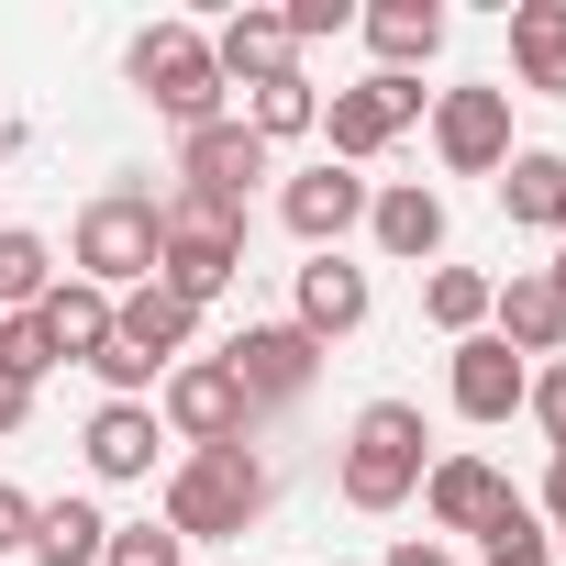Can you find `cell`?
Returning a JSON list of instances; mask_svg holds the SVG:
<instances>
[{
    "label": "cell",
    "instance_id": "obj_11",
    "mask_svg": "<svg viewBox=\"0 0 566 566\" xmlns=\"http://www.w3.org/2000/svg\"><path fill=\"white\" fill-rule=\"evenodd\" d=\"M277 156L244 134V123H200V134H178V189H200V200H222V211H244V189L266 178Z\"/></svg>",
    "mask_w": 566,
    "mask_h": 566
},
{
    "label": "cell",
    "instance_id": "obj_26",
    "mask_svg": "<svg viewBox=\"0 0 566 566\" xmlns=\"http://www.w3.org/2000/svg\"><path fill=\"white\" fill-rule=\"evenodd\" d=\"M489 290H500V277H478V266H433L422 277V312H433V334H489Z\"/></svg>",
    "mask_w": 566,
    "mask_h": 566
},
{
    "label": "cell",
    "instance_id": "obj_16",
    "mask_svg": "<svg viewBox=\"0 0 566 566\" xmlns=\"http://www.w3.org/2000/svg\"><path fill=\"white\" fill-rule=\"evenodd\" d=\"M211 67H222V90H277V78H301V45L277 12H233L211 34Z\"/></svg>",
    "mask_w": 566,
    "mask_h": 566
},
{
    "label": "cell",
    "instance_id": "obj_4",
    "mask_svg": "<svg viewBox=\"0 0 566 566\" xmlns=\"http://www.w3.org/2000/svg\"><path fill=\"white\" fill-rule=\"evenodd\" d=\"M123 78H134L178 134L233 123V90H222V67H211V34H200V23H145V34H134V56H123Z\"/></svg>",
    "mask_w": 566,
    "mask_h": 566
},
{
    "label": "cell",
    "instance_id": "obj_12",
    "mask_svg": "<svg viewBox=\"0 0 566 566\" xmlns=\"http://www.w3.org/2000/svg\"><path fill=\"white\" fill-rule=\"evenodd\" d=\"M489 334H500L522 367H533V356H544V367L566 356V301H555V277H544V266H511L500 290H489Z\"/></svg>",
    "mask_w": 566,
    "mask_h": 566
},
{
    "label": "cell",
    "instance_id": "obj_25",
    "mask_svg": "<svg viewBox=\"0 0 566 566\" xmlns=\"http://www.w3.org/2000/svg\"><path fill=\"white\" fill-rule=\"evenodd\" d=\"M233 123H244V134H255L266 156H277V145L323 134V90H312V78H277V90H244V112H233Z\"/></svg>",
    "mask_w": 566,
    "mask_h": 566
},
{
    "label": "cell",
    "instance_id": "obj_30",
    "mask_svg": "<svg viewBox=\"0 0 566 566\" xmlns=\"http://www.w3.org/2000/svg\"><path fill=\"white\" fill-rule=\"evenodd\" d=\"M56 356H45V334H34V312H0V378H12V389H34Z\"/></svg>",
    "mask_w": 566,
    "mask_h": 566
},
{
    "label": "cell",
    "instance_id": "obj_31",
    "mask_svg": "<svg viewBox=\"0 0 566 566\" xmlns=\"http://www.w3.org/2000/svg\"><path fill=\"white\" fill-rule=\"evenodd\" d=\"M522 411H533V422H544V444L566 455V356H555V367H533V389H522Z\"/></svg>",
    "mask_w": 566,
    "mask_h": 566
},
{
    "label": "cell",
    "instance_id": "obj_17",
    "mask_svg": "<svg viewBox=\"0 0 566 566\" xmlns=\"http://www.w3.org/2000/svg\"><path fill=\"white\" fill-rule=\"evenodd\" d=\"M367 233H378L389 266H433V255H444V200H433L422 178H389V189L367 200Z\"/></svg>",
    "mask_w": 566,
    "mask_h": 566
},
{
    "label": "cell",
    "instance_id": "obj_20",
    "mask_svg": "<svg viewBox=\"0 0 566 566\" xmlns=\"http://www.w3.org/2000/svg\"><path fill=\"white\" fill-rule=\"evenodd\" d=\"M34 334H45L56 367H90V356L112 345V290H90V277H56V290L34 301Z\"/></svg>",
    "mask_w": 566,
    "mask_h": 566
},
{
    "label": "cell",
    "instance_id": "obj_8",
    "mask_svg": "<svg viewBox=\"0 0 566 566\" xmlns=\"http://www.w3.org/2000/svg\"><path fill=\"white\" fill-rule=\"evenodd\" d=\"M422 112H433V90H422V78H356V90H334V101H323L334 167H367V156H389V145H400Z\"/></svg>",
    "mask_w": 566,
    "mask_h": 566
},
{
    "label": "cell",
    "instance_id": "obj_32",
    "mask_svg": "<svg viewBox=\"0 0 566 566\" xmlns=\"http://www.w3.org/2000/svg\"><path fill=\"white\" fill-rule=\"evenodd\" d=\"M277 23H290V45H323V34H345V23H356V0H290Z\"/></svg>",
    "mask_w": 566,
    "mask_h": 566
},
{
    "label": "cell",
    "instance_id": "obj_28",
    "mask_svg": "<svg viewBox=\"0 0 566 566\" xmlns=\"http://www.w3.org/2000/svg\"><path fill=\"white\" fill-rule=\"evenodd\" d=\"M478 555H489V566H555V533H544V522H533V500L511 489V500H500V522L478 533Z\"/></svg>",
    "mask_w": 566,
    "mask_h": 566
},
{
    "label": "cell",
    "instance_id": "obj_35",
    "mask_svg": "<svg viewBox=\"0 0 566 566\" xmlns=\"http://www.w3.org/2000/svg\"><path fill=\"white\" fill-rule=\"evenodd\" d=\"M23 422H34V389H12V378H0V444H12Z\"/></svg>",
    "mask_w": 566,
    "mask_h": 566
},
{
    "label": "cell",
    "instance_id": "obj_24",
    "mask_svg": "<svg viewBox=\"0 0 566 566\" xmlns=\"http://www.w3.org/2000/svg\"><path fill=\"white\" fill-rule=\"evenodd\" d=\"M34 566H101L112 555V522H101V500H34V544H23Z\"/></svg>",
    "mask_w": 566,
    "mask_h": 566
},
{
    "label": "cell",
    "instance_id": "obj_5",
    "mask_svg": "<svg viewBox=\"0 0 566 566\" xmlns=\"http://www.w3.org/2000/svg\"><path fill=\"white\" fill-rule=\"evenodd\" d=\"M156 255H167V222H156V189H101L90 211H78V233H67V277H90V290H145L156 277Z\"/></svg>",
    "mask_w": 566,
    "mask_h": 566
},
{
    "label": "cell",
    "instance_id": "obj_3",
    "mask_svg": "<svg viewBox=\"0 0 566 566\" xmlns=\"http://www.w3.org/2000/svg\"><path fill=\"white\" fill-rule=\"evenodd\" d=\"M156 222H167L156 290H178L189 312H211L233 277H244V211H222V200H200V189H167V200H156Z\"/></svg>",
    "mask_w": 566,
    "mask_h": 566
},
{
    "label": "cell",
    "instance_id": "obj_21",
    "mask_svg": "<svg viewBox=\"0 0 566 566\" xmlns=\"http://www.w3.org/2000/svg\"><path fill=\"white\" fill-rule=\"evenodd\" d=\"M112 334H123L145 367H178V356H189V334H200V312H189L178 290H156V277H145V290H123V301H112Z\"/></svg>",
    "mask_w": 566,
    "mask_h": 566
},
{
    "label": "cell",
    "instance_id": "obj_23",
    "mask_svg": "<svg viewBox=\"0 0 566 566\" xmlns=\"http://www.w3.org/2000/svg\"><path fill=\"white\" fill-rule=\"evenodd\" d=\"M500 211H511L522 233H566V156H555V145H511V167H500Z\"/></svg>",
    "mask_w": 566,
    "mask_h": 566
},
{
    "label": "cell",
    "instance_id": "obj_1",
    "mask_svg": "<svg viewBox=\"0 0 566 566\" xmlns=\"http://www.w3.org/2000/svg\"><path fill=\"white\" fill-rule=\"evenodd\" d=\"M266 500H277V478H266L255 444H200V455H178V478H167V533H178V544H244V533L266 522Z\"/></svg>",
    "mask_w": 566,
    "mask_h": 566
},
{
    "label": "cell",
    "instance_id": "obj_34",
    "mask_svg": "<svg viewBox=\"0 0 566 566\" xmlns=\"http://www.w3.org/2000/svg\"><path fill=\"white\" fill-rule=\"evenodd\" d=\"M533 522H544V533H566V455L544 467V500H533Z\"/></svg>",
    "mask_w": 566,
    "mask_h": 566
},
{
    "label": "cell",
    "instance_id": "obj_29",
    "mask_svg": "<svg viewBox=\"0 0 566 566\" xmlns=\"http://www.w3.org/2000/svg\"><path fill=\"white\" fill-rule=\"evenodd\" d=\"M101 566H189V544L167 533V522H112V555Z\"/></svg>",
    "mask_w": 566,
    "mask_h": 566
},
{
    "label": "cell",
    "instance_id": "obj_22",
    "mask_svg": "<svg viewBox=\"0 0 566 566\" xmlns=\"http://www.w3.org/2000/svg\"><path fill=\"white\" fill-rule=\"evenodd\" d=\"M511 78L533 101H566V0H511Z\"/></svg>",
    "mask_w": 566,
    "mask_h": 566
},
{
    "label": "cell",
    "instance_id": "obj_15",
    "mask_svg": "<svg viewBox=\"0 0 566 566\" xmlns=\"http://www.w3.org/2000/svg\"><path fill=\"white\" fill-rule=\"evenodd\" d=\"M156 444H167V422H156V400H101L90 411V433H78V455H90V478H156Z\"/></svg>",
    "mask_w": 566,
    "mask_h": 566
},
{
    "label": "cell",
    "instance_id": "obj_7",
    "mask_svg": "<svg viewBox=\"0 0 566 566\" xmlns=\"http://www.w3.org/2000/svg\"><path fill=\"white\" fill-rule=\"evenodd\" d=\"M222 367H233L244 411H301L312 378H323V345H312L301 323H244V334L222 345Z\"/></svg>",
    "mask_w": 566,
    "mask_h": 566
},
{
    "label": "cell",
    "instance_id": "obj_36",
    "mask_svg": "<svg viewBox=\"0 0 566 566\" xmlns=\"http://www.w3.org/2000/svg\"><path fill=\"white\" fill-rule=\"evenodd\" d=\"M389 566H455V555H444L433 533H411V544H389Z\"/></svg>",
    "mask_w": 566,
    "mask_h": 566
},
{
    "label": "cell",
    "instance_id": "obj_27",
    "mask_svg": "<svg viewBox=\"0 0 566 566\" xmlns=\"http://www.w3.org/2000/svg\"><path fill=\"white\" fill-rule=\"evenodd\" d=\"M45 290H56V244L12 222V233H0V312H34Z\"/></svg>",
    "mask_w": 566,
    "mask_h": 566
},
{
    "label": "cell",
    "instance_id": "obj_9",
    "mask_svg": "<svg viewBox=\"0 0 566 566\" xmlns=\"http://www.w3.org/2000/svg\"><path fill=\"white\" fill-rule=\"evenodd\" d=\"M433 156H444L455 178H500V167H511V90H500V78L433 90Z\"/></svg>",
    "mask_w": 566,
    "mask_h": 566
},
{
    "label": "cell",
    "instance_id": "obj_2",
    "mask_svg": "<svg viewBox=\"0 0 566 566\" xmlns=\"http://www.w3.org/2000/svg\"><path fill=\"white\" fill-rule=\"evenodd\" d=\"M422 478H433V422H422V400H367V411L345 422V467H334L345 511H400V500H422Z\"/></svg>",
    "mask_w": 566,
    "mask_h": 566
},
{
    "label": "cell",
    "instance_id": "obj_13",
    "mask_svg": "<svg viewBox=\"0 0 566 566\" xmlns=\"http://www.w3.org/2000/svg\"><path fill=\"white\" fill-rule=\"evenodd\" d=\"M367 312H378V290H367V266H345V255H312V266H301V290H290V323H301L312 345L367 334Z\"/></svg>",
    "mask_w": 566,
    "mask_h": 566
},
{
    "label": "cell",
    "instance_id": "obj_6",
    "mask_svg": "<svg viewBox=\"0 0 566 566\" xmlns=\"http://www.w3.org/2000/svg\"><path fill=\"white\" fill-rule=\"evenodd\" d=\"M156 422H167L189 455H200V444H255V411H244V389H233L222 356H178L167 389H156Z\"/></svg>",
    "mask_w": 566,
    "mask_h": 566
},
{
    "label": "cell",
    "instance_id": "obj_10",
    "mask_svg": "<svg viewBox=\"0 0 566 566\" xmlns=\"http://www.w3.org/2000/svg\"><path fill=\"white\" fill-rule=\"evenodd\" d=\"M367 200H378V189H367L356 167H334V156H323V167H301L290 189H277V222H290L312 255H345V233L367 222Z\"/></svg>",
    "mask_w": 566,
    "mask_h": 566
},
{
    "label": "cell",
    "instance_id": "obj_38",
    "mask_svg": "<svg viewBox=\"0 0 566 566\" xmlns=\"http://www.w3.org/2000/svg\"><path fill=\"white\" fill-rule=\"evenodd\" d=\"M555 566H566V533H555Z\"/></svg>",
    "mask_w": 566,
    "mask_h": 566
},
{
    "label": "cell",
    "instance_id": "obj_18",
    "mask_svg": "<svg viewBox=\"0 0 566 566\" xmlns=\"http://www.w3.org/2000/svg\"><path fill=\"white\" fill-rule=\"evenodd\" d=\"M500 500H511V478H500L489 455H433V478H422L433 533H489V522H500Z\"/></svg>",
    "mask_w": 566,
    "mask_h": 566
},
{
    "label": "cell",
    "instance_id": "obj_19",
    "mask_svg": "<svg viewBox=\"0 0 566 566\" xmlns=\"http://www.w3.org/2000/svg\"><path fill=\"white\" fill-rule=\"evenodd\" d=\"M356 34L378 45V78H411V67L444 56V0H367Z\"/></svg>",
    "mask_w": 566,
    "mask_h": 566
},
{
    "label": "cell",
    "instance_id": "obj_37",
    "mask_svg": "<svg viewBox=\"0 0 566 566\" xmlns=\"http://www.w3.org/2000/svg\"><path fill=\"white\" fill-rule=\"evenodd\" d=\"M0 167H12V123H0Z\"/></svg>",
    "mask_w": 566,
    "mask_h": 566
},
{
    "label": "cell",
    "instance_id": "obj_33",
    "mask_svg": "<svg viewBox=\"0 0 566 566\" xmlns=\"http://www.w3.org/2000/svg\"><path fill=\"white\" fill-rule=\"evenodd\" d=\"M23 544H34V500L0 478V555H23Z\"/></svg>",
    "mask_w": 566,
    "mask_h": 566
},
{
    "label": "cell",
    "instance_id": "obj_14",
    "mask_svg": "<svg viewBox=\"0 0 566 566\" xmlns=\"http://www.w3.org/2000/svg\"><path fill=\"white\" fill-rule=\"evenodd\" d=\"M444 389H455V411H467V422H511V411H522V389H533V367H522L500 334H467V345H455V367H444Z\"/></svg>",
    "mask_w": 566,
    "mask_h": 566
}]
</instances>
